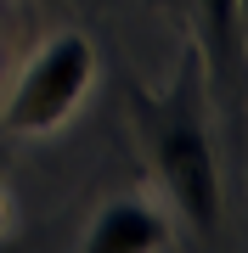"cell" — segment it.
<instances>
[{"mask_svg": "<svg viewBox=\"0 0 248 253\" xmlns=\"http://www.w3.org/2000/svg\"><path fill=\"white\" fill-rule=\"evenodd\" d=\"M91 79H96L91 40L74 34V28H68V34H51L46 45L28 56V68H23L17 90H11L0 124L17 129V135H46V129H56L79 107V96L91 90Z\"/></svg>", "mask_w": 248, "mask_h": 253, "instance_id": "obj_2", "label": "cell"}, {"mask_svg": "<svg viewBox=\"0 0 248 253\" xmlns=\"http://www.w3.org/2000/svg\"><path fill=\"white\" fill-rule=\"evenodd\" d=\"M164 242H169L164 208L152 197H141V191H124V197L96 208L79 253H164Z\"/></svg>", "mask_w": 248, "mask_h": 253, "instance_id": "obj_3", "label": "cell"}, {"mask_svg": "<svg viewBox=\"0 0 248 253\" xmlns=\"http://www.w3.org/2000/svg\"><path fill=\"white\" fill-rule=\"evenodd\" d=\"M237 11L243 0H203V23H209V51H214V68H231L237 56Z\"/></svg>", "mask_w": 248, "mask_h": 253, "instance_id": "obj_4", "label": "cell"}, {"mask_svg": "<svg viewBox=\"0 0 248 253\" xmlns=\"http://www.w3.org/2000/svg\"><path fill=\"white\" fill-rule=\"evenodd\" d=\"M136 113H141V135L152 146V169L164 180L169 203L198 231H214V219H220V169H214V146H209L203 107L192 90V56L181 68V84L164 101H136Z\"/></svg>", "mask_w": 248, "mask_h": 253, "instance_id": "obj_1", "label": "cell"}]
</instances>
